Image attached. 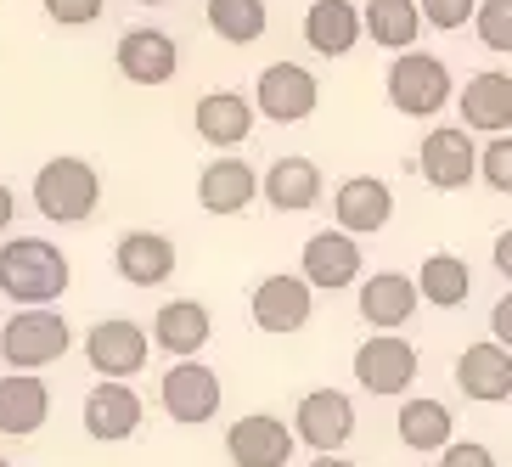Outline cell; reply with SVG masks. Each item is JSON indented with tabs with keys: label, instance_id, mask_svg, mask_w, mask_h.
<instances>
[{
	"label": "cell",
	"instance_id": "cell-33",
	"mask_svg": "<svg viewBox=\"0 0 512 467\" xmlns=\"http://www.w3.org/2000/svg\"><path fill=\"white\" fill-rule=\"evenodd\" d=\"M422 6V23H428V29H467V23H473V12H479V0H417Z\"/></svg>",
	"mask_w": 512,
	"mask_h": 467
},
{
	"label": "cell",
	"instance_id": "cell-23",
	"mask_svg": "<svg viewBox=\"0 0 512 467\" xmlns=\"http://www.w3.org/2000/svg\"><path fill=\"white\" fill-rule=\"evenodd\" d=\"M366 34V17L355 0H310V12H304V46L321 51V57H349V51L361 46Z\"/></svg>",
	"mask_w": 512,
	"mask_h": 467
},
{
	"label": "cell",
	"instance_id": "cell-3",
	"mask_svg": "<svg viewBox=\"0 0 512 467\" xmlns=\"http://www.w3.org/2000/svg\"><path fill=\"white\" fill-rule=\"evenodd\" d=\"M383 91H389L394 113H406V119H434L445 102H456V79H451V68H445V57H434V51H400V57L389 62Z\"/></svg>",
	"mask_w": 512,
	"mask_h": 467
},
{
	"label": "cell",
	"instance_id": "cell-19",
	"mask_svg": "<svg viewBox=\"0 0 512 467\" xmlns=\"http://www.w3.org/2000/svg\"><path fill=\"white\" fill-rule=\"evenodd\" d=\"M51 422V389L40 372H6L0 377V434L29 439Z\"/></svg>",
	"mask_w": 512,
	"mask_h": 467
},
{
	"label": "cell",
	"instance_id": "cell-38",
	"mask_svg": "<svg viewBox=\"0 0 512 467\" xmlns=\"http://www.w3.org/2000/svg\"><path fill=\"white\" fill-rule=\"evenodd\" d=\"M12 220H17V197L12 186H0V231H12Z\"/></svg>",
	"mask_w": 512,
	"mask_h": 467
},
{
	"label": "cell",
	"instance_id": "cell-40",
	"mask_svg": "<svg viewBox=\"0 0 512 467\" xmlns=\"http://www.w3.org/2000/svg\"><path fill=\"white\" fill-rule=\"evenodd\" d=\"M136 6H164V0H136Z\"/></svg>",
	"mask_w": 512,
	"mask_h": 467
},
{
	"label": "cell",
	"instance_id": "cell-18",
	"mask_svg": "<svg viewBox=\"0 0 512 467\" xmlns=\"http://www.w3.org/2000/svg\"><path fill=\"white\" fill-rule=\"evenodd\" d=\"M332 220L344 231H355V237L383 231L394 220V186L377 181V175H349V181L338 186V197H332Z\"/></svg>",
	"mask_w": 512,
	"mask_h": 467
},
{
	"label": "cell",
	"instance_id": "cell-9",
	"mask_svg": "<svg viewBox=\"0 0 512 467\" xmlns=\"http://www.w3.org/2000/svg\"><path fill=\"white\" fill-rule=\"evenodd\" d=\"M299 451V434L276 411H248L226 428V456L237 467H287Z\"/></svg>",
	"mask_w": 512,
	"mask_h": 467
},
{
	"label": "cell",
	"instance_id": "cell-37",
	"mask_svg": "<svg viewBox=\"0 0 512 467\" xmlns=\"http://www.w3.org/2000/svg\"><path fill=\"white\" fill-rule=\"evenodd\" d=\"M490 259H496V271H501V276H507V282H512V226H507V231H501V237H496V248H490Z\"/></svg>",
	"mask_w": 512,
	"mask_h": 467
},
{
	"label": "cell",
	"instance_id": "cell-15",
	"mask_svg": "<svg viewBox=\"0 0 512 467\" xmlns=\"http://www.w3.org/2000/svg\"><path fill=\"white\" fill-rule=\"evenodd\" d=\"M141 417H147V406H141V394L130 389V377H102V383L85 394V434H91L96 445L130 439L141 428Z\"/></svg>",
	"mask_w": 512,
	"mask_h": 467
},
{
	"label": "cell",
	"instance_id": "cell-26",
	"mask_svg": "<svg viewBox=\"0 0 512 467\" xmlns=\"http://www.w3.org/2000/svg\"><path fill=\"white\" fill-rule=\"evenodd\" d=\"M175 242L164 231H124L119 248H113V265L130 287H164L175 276Z\"/></svg>",
	"mask_w": 512,
	"mask_h": 467
},
{
	"label": "cell",
	"instance_id": "cell-35",
	"mask_svg": "<svg viewBox=\"0 0 512 467\" xmlns=\"http://www.w3.org/2000/svg\"><path fill=\"white\" fill-rule=\"evenodd\" d=\"M439 467H501V462H496L490 445H479V439H451V445L439 451Z\"/></svg>",
	"mask_w": 512,
	"mask_h": 467
},
{
	"label": "cell",
	"instance_id": "cell-31",
	"mask_svg": "<svg viewBox=\"0 0 512 467\" xmlns=\"http://www.w3.org/2000/svg\"><path fill=\"white\" fill-rule=\"evenodd\" d=\"M473 34L484 40V51L512 57V0H479V12H473Z\"/></svg>",
	"mask_w": 512,
	"mask_h": 467
},
{
	"label": "cell",
	"instance_id": "cell-4",
	"mask_svg": "<svg viewBox=\"0 0 512 467\" xmlns=\"http://www.w3.org/2000/svg\"><path fill=\"white\" fill-rule=\"evenodd\" d=\"M74 344V327L51 310V304H23L6 327H0V361L12 372H40V366L62 361Z\"/></svg>",
	"mask_w": 512,
	"mask_h": 467
},
{
	"label": "cell",
	"instance_id": "cell-12",
	"mask_svg": "<svg viewBox=\"0 0 512 467\" xmlns=\"http://www.w3.org/2000/svg\"><path fill=\"white\" fill-rule=\"evenodd\" d=\"M473 130L467 124H439V130H428L422 136V181L434 186V192H462L473 175H479V147H473Z\"/></svg>",
	"mask_w": 512,
	"mask_h": 467
},
{
	"label": "cell",
	"instance_id": "cell-28",
	"mask_svg": "<svg viewBox=\"0 0 512 467\" xmlns=\"http://www.w3.org/2000/svg\"><path fill=\"white\" fill-rule=\"evenodd\" d=\"M417 293L422 304H434V310H456V304H467V293H473V265H467L462 254H428L417 271Z\"/></svg>",
	"mask_w": 512,
	"mask_h": 467
},
{
	"label": "cell",
	"instance_id": "cell-36",
	"mask_svg": "<svg viewBox=\"0 0 512 467\" xmlns=\"http://www.w3.org/2000/svg\"><path fill=\"white\" fill-rule=\"evenodd\" d=\"M490 338L512 349V287H507V293L496 299V310H490Z\"/></svg>",
	"mask_w": 512,
	"mask_h": 467
},
{
	"label": "cell",
	"instance_id": "cell-39",
	"mask_svg": "<svg viewBox=\"0 0 512 467\" xmlns=\"http://www.w3.org/2000/svg\"><path fill=\"white\" fill-rule=\"evenodd\" d=\"M310 467H361V462H349V456H338V451H321Z\"/></svg>",
	"mask_w": 512,
	"mask_h": 467
},
{
	"label": "cell",
	"instance_id": "cell-10",
	"mask_svg": "<svg viewBox=\"0 0 512 467\" xmlns=\"http://www.w3.org/2000/svg\"><path fill=\"white\" fill-rule=\"evenodd\" d=\"M152 355V332L130 316H107L85 332V361L96 366V377H136Z\"/></svg>",
	"mask_w": 512,
	"mask_h": 467
},
{
	"label": "cell",
	"instance_id": "cell-13",
	"mask_svg": "<svg viewBox=\"0 0 512 467\" xmlns=\"http://www.w3.org/2000/svg\"><path fill=\"white\" fill-rule=\"evenodd\" d=\"M113 62H119V74L130 79V85H169V79L181 74V51H175V40H169L164 29H152V23H141V29H124L119 46H113Z\"/></svg>",
	"mask_w": 512,
	"mask_h": 467
},
{
	"label": "cell",
	"instance_id": "cell-2",
	"mask_svg": "<svg viewBox=\"0 0 512 467\" xmlns=\"http://www.w3.org/2000/svg\"><path fill=\"white\" fill-rule=\"evenodd\" d=\"M102 203V175H96L91 158H46L40 175H34V209L46 214L51 226H85Z\"/></svg>",
	"mask_w": 512,
	"mask_h": 467
},
{
	"label": "cell",
	"instance_id": "cell-8",
	"mask_svg": "<svg viewBox=\"0 0 512 467\" xmlns=\"http://www.w3.org/2000/svg\"><path fill=\"white\" fill-rule=\"evenodd\" d=\"M158 400H164L169 422H181V428L214 422L220 417V377H214V366H197V355H186V361H175L164 372Z\"/></svg>",
	"mask_w": 512,
	"mask_h": 467
},
{
	"label": "cell",
	"instance_id": "cell-25",
	"mask_svg": "<svg viewBox=\"0 0 512 467\" xmlns=\"http://www.w3.org/2000/svg\"><path fill=\"white\" fill-rule=\"evenodd\" d=\"M259 197V169L248 158H214L203 175H197V203L203 214H242Z\"/></svg>",
	"mask_w": 512,
	"mask_h": 467
},
{
	"label": "cell",
	"instance_id": "cell-34",
	"mask_svg": "<svg viewBox=\"0 0 512 467\" xmlns=\"http://www.w3.org/2000/svg\"><path fill=\"white\" fill-rule=\"evenodd\" d=\"M40 6H46V17L62 23V29H91L107 0H40Z\"/></svg>",
	"mask_w": 512,
	"mask_h": 467
},
{
	"label": "cell",
	"instance_id": "cell-24",
	"mask_svg": "<svg viewBox=\"0 0 512 467\" xmlns=\"http://www.w3.org/2000/svg\"><path fill=\"white\" fill-rule=\"evenodd\" d=\"M254 96H242V91H209L203 102H197L192 124H197V136L209 141V147L231 152L242 147V141L254 136Z\"/></svg>",
	"mask_w": 512,
	"mask_h": 467
},
{
	"label": "cell",
	"instance_id": "cell-17",
	"mask_svg": "<svg viewBox=\"0 0 512 467\" xmlns=\"http://www.w3.org/2000/svg\"><path fill=\"white\" fill-rule=\"evenodd\" d=\"M456 107H462V124L473 136H501V130H512V74H501V68L473 74L456 91Z\"/></svg>",
	"mask_w": 512,
	"mask_h": 467
},
{
	"label": "cell",
	"instance_id": "cell-1",
	"mask_svg": "<svg viewBox=\"0 0 512 467\" xmlns=\"http://www.w3.org/2000/svg\"><path fill=\"white\" fill-rule=\"evenodd\" d=\"M74 282V265L57 242L46 237H12L0 242V293L23 310V304H51L68 293Z\"/></svg>",
	"mask_w": 512,
	"mask_h": 467
},
{
	"label": "cell",
	"instance_id": "cell-21",
	"mask_svg": "<svg viewBox=\"0 0 512 467\" xmlns=\"http://www.w3.org/2000/svg\"><path fill=\"white\" fill-rule=\"evenodd\" d=\"M321 169L316 158H299V152H287V158H276L265 175H259V197L271 203L276 214H304L321 203Z\"/></svg>",
	"mask_w": 512,
	"mask_h": 467
},
{
	"label": "cell",
	"instance_id": "cell-6",
	"mask_svg": "<svg viewBox=\"0 0 512 467\" xmlns=\"http://www.w3.org/2000/svg\"><path fill=\"white\" fill-rule=\"evenodd\" d=\"M254 107L271 124H304L321 107V85L304 62H271L254 79Z\"/></svg>",
	"mask_w": 512,
	"mask_h": 467
},
{
	"label": "cell",
	"instance_id": "cell-16",
	"mask_svg": "<svg viewBox=\"0 0 512 467\" xmlns=\"http://www.w3.org/2000/svg\"><path fill=\"white\" fill-rule=\"evenodd\" d=\"M456 389H462L467 400H479V406L512 400V349L496 344V338L467 344L462 355H456Z\"/></svg>",
	"mask_w": 512,
	"mask_h": 467
},
{
	"label": "cell",
	"instance_id": "cell-30",
	"mask_svg": "<svg viewBox=\"0 0 512 467\" xmlns=\"http://www.w3.org/2000/svg\"><path fill=\"white\" fill-rule=\"evenodd\" d=\"M203 17H209V29L220 34L226 46H254V40H265V29H271V6H265V0H209Z\"/></svg>",
	"mask_w": 512,
	"mask_h": 467
},
{
	"label": "cell",
	"instance_id": "cell-11",
	"mask_svg": "<svg viewBox=\"0 0 512 467\" xmlns=\"http://www.w3.org/2000/svg\"><path fill=\"white\" fill-rule=\"evenodd\" d=\"M293 434H299V445H310V451H344L349 439H355V400H349L344 389H310L293 406Z\"/></svg>",
	"mask_w": 512,
	"mask_h": 467
},
{
	"label": "cell",
	"instance_id": "cell-32",
	"mask_svg": "<svg viewBox=\"0 0 512 467\" xmlns=\"http://www.w3.org/2000/svg\"><path fill=\"white\" fill-rule=\"evenodd\" d=\"M479 175H484V186H490V192H507L512 197V130H501L496 141H484Z\"/></svg>",
	"mask_w": 512,
	"mask_h": 467
},
{
	"label": "cell",
	"instance_id": "cell-20",
	"mask_svg": "<svg viewBox=\"0 0 512 467\" xmlns=\"http://www.w3.org/2000/svg\"><path fill=\"white\" fill-rule=\"evenodd\" d=\"M417 276L406 271H377L361 276V321H372V332H400L411 316H417Z\"/></svg>",
	"mask_w": 512,
	"mask_h": 467
},
{
	"label": "cell",
	"instance_id": "cell-41",
	"mask_svg": "<svg viewBox=\"0 0 512 467\" xmlns=\"http://www.w3.org/2000/svg\"><path fill=\"white\" fill-rule=\"evenodd\" d=\"M0 467H17V462H6V456H0Z\"/></svg>",
	"mask_w": 512,
	"mask_h": 467
},
{
	"label": "cell",
	"instance_id": "cell-5",
	"mask_svg": "<svg viewBox=\"0 0 512 467\" xmlns=\"http://www.w3.org/2000/svg\"><path fill=\"white\" fill-rule=\"evenodd\" d=\"M355 383L377 400H400L417 383V344L400 338V332H372L361 349H355Z\"/></svg>",
	"mask_w": 512,
	"mask_h": 467
},
{
	"label": "cell",
	"instance_id": "cell-29",
	"mask_svg": "<svg viewBox=\"0 0 512 467\" xmlns=\"http://www.w3.org/2000/svg\"><path fill=\"white\" fill-rule=\"evenodd\" d=\"M366 34L383 51H411L422 34V6L417 0H366Z\"/></svg>",
	"mask_w": 512,
	"mask_h": 467
},
{
	"label": "cell",
	"instance_id": "cell-14",
	"mask_svg": "<svg viewBox=\"0 0 512 467\" xmlns=\"http://www.w3.org/2000/svg\"><path fill=\"white\" fill-rule=\"evenodd\" d=\"M299 271L310 276V287L316 293H344V287L361 282V242H355V231H316V237L304 242L299 254Z\"/></svg>",
	"mask_w": 512,
	"mask_h": 467
},
{
	"label": "cell",
	"instance_id": "cell-22",
	"mask_svg": "<svg viewBox=\"0 0 512 467\" xmlns=\"http://www.w3.org/2000/svg\"><path fill=\"white\" fill-rule=\"evenodd\" d=\"M214 338V316L203 299H169L158 316H152V344L164 349L169 361H186V355H203V344Z\"/></svg>",
	"mask_w": 512,
	"mask_h": 467
},
{
	"label": "cell",
	"instance_id": "cell-27",
	"mask_svg": "<svg viewBox=\"0 0 512 467\" xmlns=\"http://www.w3.org/2000/svg\"><path fill=\"white\" fill-rule=\"evenodd\" d=\"M394 428H400V445H406V451H422V456L445 451L456 439L451 406H445V400H428V394H411L406 406L394 411Z\"/></svg>",
	"mask_w": 512,
	"mask_h": 467
},
{
	"label": "cell",
	"instance_id": "cell-7",
	"mask_svg": "<svg viewBox=\"0 0 512 467\" xmlns=\"http://www.w3.org/2000/svg\"><path fill=\"white\" fill-rule=\"evenodd\" d=\"M248 310H254V327L271 332V338H287V332H304L310 327V310H316V287H310V276H265V282L254 287V299H248Z\"/></svg>",
	"mask_w": 512,
	"mask_h": 467
}]
</instances>
